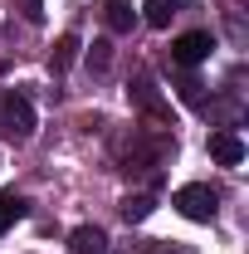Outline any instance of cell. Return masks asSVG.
<instances>
[{
  "instance_id": "obj_13",
  "label": "cell",
  "mask_w": 249,
  "mask_h": 254,
  "mask_svg": "<svg viewBox=\"0 0 249 254\" xmlns=\"http://www.w3.org/2000/svg\"><path fill=\"white\" fill-rule=\"evenodd\" d=\"M93 68H108V44H93V54H88Z\"/></svg>"
},
{
  "instance_id": "obj_12",
  "label": "cell",
  "mask_w": 249,
  "mask_h": 254,
  "mask_svg": "<svg viewBox=\"0 0 249 254\" xmlns=\"http://www.w3.org/2000/svg\"><path fill=\"white\" fill-rule=\"evenodd\" d=\"M20 15H25L30 25H39V20H44V0H20Z\"/></svg>"
},
{
  "instance_id": "obj_5",
  "label": "cell",
  "mask_w": 249,
  "mask_h": 254,
  "mask_svg": "<svg viewBox=\"0 0 249 254\" xmlns=\"http://www.w3.org/2000/svg\"><path fill=\"white\" fill-rule=\"evenodd\" d=\"M210 157L220 166H240L245 161V142L235 137V132H210Z\"/></svg>"
},
{
  "instance_id": "obj_4",
  "label": "cell",
  "mask_w": 249,
  "mask_h": 254,
  "mask_svg": "<svg viewBox=\"0 0 249 254\" xmlns=\"http://www.w3.org/2000/svg\"><path fill=\"white\" fill-rule=\"evenodd\" d=\"M103 25H108L113 34H132V25H137L132 0H103Z\"/></svg>"
},
{
  "instance_id": "obj_10",
  "label": "cell",
  "mask_w": 249,
  "mask_h": 254,
  "mask_svg": "<svg viewBox=\"0 0 249 254\" xmlns=\"http://www.w3.org/2000/svg\"><path fill=\"white\" fill-rule=\"evenodd\" d=\"M152 205H156L152 195H127V200H123V220H127V225L147 220V215H152Z\"/></svg>"
},
{
  "instance_id": "obj_15",
  "label": "cell",
  "mask_w": 249,
  "mask_h": 254,
  "mask_svg": "<svg viewBox=\"0 0 249 254\" xmlns=\"http://www.w3.org/2000/svg\"><path fill=\"white\" fill-rule=\"evenodd\" d=\"M0 68H5V64H0Z\"/></svg>"
},
{
  "instance_id": "obj_8",
  "label": "cell",
  "mask_w": 249,
  "mask_h": 254,
  "mask_svg": "<svg viewBox=\"0 0 249 254\" xmlns=\"http://www.w3.org/2000/svg\"><path fill=\"white\" fill-rule=\"evenodd\" d=\"M15 220H25V195H15V190H0V235H5Z\"/></svg>"
},
{
  "instance_id": "obj_1",
  "label": "cell",
  "mask_w": 249,
  "mask_h": 254,
  "mask_svg": "<svg viewBox=\"0 0 249 254\" xmlns=\"http://www.w3.org/2000/svg\"><path fill=\"white\" fill-rule=\"evenodd\" d=\"M171 205H176L186 220H195V225H210L220 215V195L210 186H200V181H195V186H181L176 195H171Z\"/></svg>"
},
{
  "instance_id": "obj_9",
  "label": "cell",
  "mask_w": 249,
  "mask_h": 254,
  "mask_svg": "<svg viewBox=\"0 0 249 254\" xmlns=\"http://www.w3.org/2000/svg\"><path fill=\"white\" fill-rule=\"evenodd\" d=\"M171 15H176V0H147V25L152 30H166Z\"/></svg>"
},
{
  "instance_id": "obj_14",
  "label": "cell",
  "mask_w": 249,
  "mask_h": 254,
  "mask_svg": "<svg viewBox=\"0 0 249 254\" xmlns=\"http://www.w3.org/2000/svg\"><path fill=\"white\" fill-rule=\"evenodd\" d=\"M147 254H190V250H181V245H152Z\"/></svg>"
},
{
  "instance_id": "obj_6",
  "label": "cell",
  "mask_w": 249,
  "mask_h": 254,
  "mask_svg": "<svg viewBox=\"0 0 249 254\" xmlns=\"http://www.w3.org/2000/svg\"><path fill=\"white\" fill-rule=\"evenodd\" d=\"M68 254H108V235L98 225H78L68 235Z\"/></svg>"
},
{
  "instance_id": "obj_2",
  "label": "cell",
  "mask_w": 249,
  "mask_h": 254,
  "mask_svg": "<svg viewBox=\"0 0 249 254\" xmlns=\"http://www.w3.org/2000/svg\"><path fill=\"white\" fill-rule=\"evenodd\" d=\"M0 132L10 137V142H30L34 137V108L25 93H10L0 103Z\"/></svg>"
},
{
  "instance_id": "obj_3",
  "label": "cell",
  "mask_w": 249,
  "mask_h": 254,
  "mask_svg": "<svg viewBox=\"0 0 249 254\" xmlns=\"http://www.w3.org/2000/svg\"><path fill=\"white\" fill-rule=\"evenodd\" d=\"M210 49H215V34H210V30H190V34H181V39L171 44V64L195 68V64L210 59Z\"/></svg>"
},
{
  "instance_id": "obj_11",
  "label": "cell",
  "mask_w": 249,
  "mask_h": 254,
  "mask_svg": "<svg viewBox=\"0 0 249 254\" xmlns=\"http://www.w3.org/2000/svg\"><path fill=\"white\" fill-rule=\"evenodd\" d=\"M181 98H186L190 108H200V103H205V83H200V78H181Z\"/></svg>"
},
{
  "instance_id": "obj_7",
  "label": "cell",
  "mask_w": 249,
  "mask_h": 254,
  "mask_svg": "<svg viewBox=\"0 0 249 254\" xmlns=\"http://www.w3.org/2000/svg\"><path fill=\"white\" fill-rule=\"evenodd\" d=\"M73 59H78V34H59V44L49 49V68H54V73H63Z\"/></svg>"
}]
</instances>
